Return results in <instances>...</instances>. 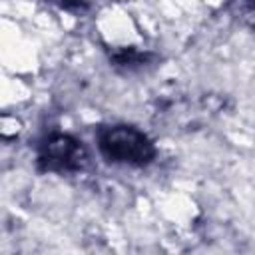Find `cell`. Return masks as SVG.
<instances>
[{
	"mask_svg": "<svg viewBox=\"0 0 255 255\" xmlns=\"http://www.w3.org/2000/svg\"><path fill=\"white\" fill-rule=\"evenodd\" d=\"M98 149L108 161L129 167H143L155 157L153 141L141 129L126 124L100 128Z\"/></svg>",
	"mask_w": 255,
	"mask_h": 255,
	"instance_id": "cell-1",
	"label": "cell"
},
{
	"mask_svg": "<svg viewBox=\"0 0 255 255\" xmlns=\"http://www.w3.org/2000/svg\"><path fill=\"white\" fill-rule=\"evenodd\" d=\"M223 108V100L211 94H201V96H183V98H171L163 102L157 108V116L163 124L171 126L173 129L177 128H197L205 124L209 118L219 114Z\"/></svg>",
	"mask_w": 255,
	"mask_h": 255,
	"instance_id": "cell-2",
	"label": "cell"
},
{
	"mask_svg": "<svg viewBox=\"0 0 255 255\" xmlns=\"http://www.w3.org/2000/svg\"><path fill=\"white\" fill-rule=\"evenodd\" d=\"M88 153L76 137L68 133L48 135L38 151V165L44 171L52 173H74L84 167Z\"/></svg>",
	"mask_w": 255,
	"mask_h": 255,
	"instance_id": "cell-3",
	"label": "cell"
},
{
	"mask_svg": "<svg viewBox=\"0 0 255 255\" xmlns=\"http://www.w3.org/2000/svg\"><path fill=\"white\" fill-rule=\"evenodd\" d=\"M151 60L149 52H137L135 48H120L112 54V62L120 68H141Z\"/></svg>",
	"mask_w": 255,
	"mask_h": 255,
	"instance_id": "cell-4",
	"label": "cell"
},
{
	"mask_svg": "<svg viewBox=\"0 0 255 255\" xmlns=\"http://www.w3.org/2000/svg\"><path fill=\"white\" fill-rule=\"evenodd\" d=\"M231 10L237 20L255 32V0H231Z\"/></svg>",
	"mask_w": 255,
	"mask_h": 255,
	"instance_id": "cell-5",
	"label": "cell"
},
{
	"mask_svg": "<svg viewBox=\"0 0 255 255\" xmlns=\"http://www.w3.org/2000/svg\"><path fill=\"white\" fill-rule=\"evenodd\" d=\"M50 4H56L60 6L62 10H70V12H82L86 8V4L82 0H46Z\"/></svg>",
	"mask_w": 255,
	"mask_h": 255,
	"instance_id": "cell-6",
	"label": "cell"
}]
</instances>
